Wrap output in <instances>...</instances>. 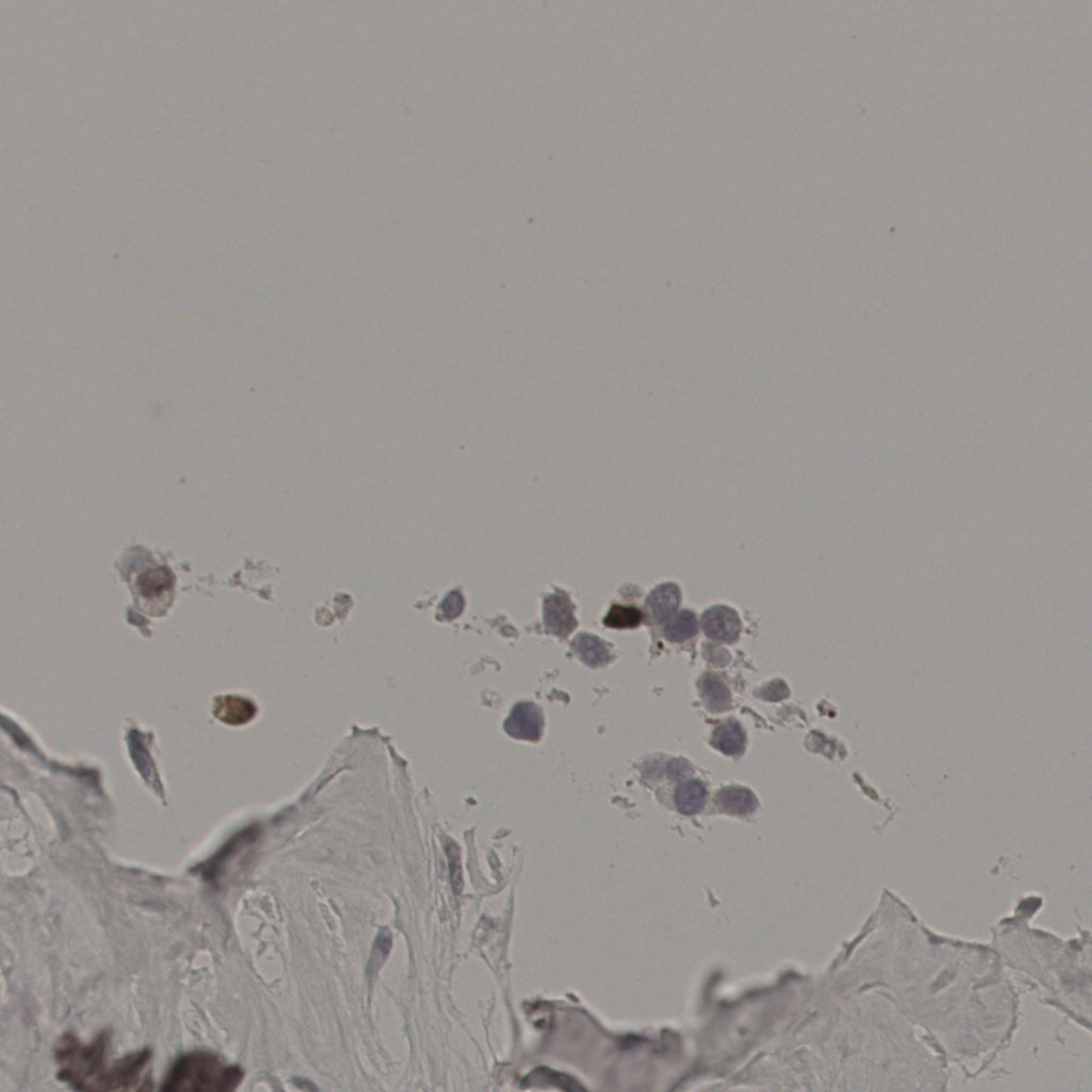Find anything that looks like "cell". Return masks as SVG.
Listing matches in <instances>:
<instances>
[{
	"mask_svg": "<svg viewBox=\"0 0 1092 1092\" xmlns=\"http://www.w3.org/2000/svg\"><path fill=\"white\" fill-rule=\"evenodd\" d=\"M112 1033L105 1028L90 1043H81L71 1032L65 1033L54 1045V1059L59 1070L58 1079L74 1090L96 1092L100 1079L108 1070Z\"/></svg>",
	"mask_w": 1092,
	"mask_h": 1092,
	"instance_id": "cell-1",
	"label": "cell"
},
{
	"mask_svg": "<svg viewBox=\"0 0 1092 1092\" xmlns=\"http://www.w3.org/2000/svg\"><path fill=\"white\" fill-rule=\"evenodd\" d=\"M244 1072L237 1064L223 1062L212 1052L194 1051L181 1055L163 1079V1092H232L243 1082Z\"/></svg>",
	"mask_w": 1092,
	"mask_h": 1092,
	"instance_id": "cell-2",
	"label": "cell"
},
{
	"mask_svg": "<svg viewBox=\"0 0 1092 1092\" xmlns=\"http://www.w3.org/2000/svg\"><path fill=\"white\" fill-rule=\"evenodd\" d=\"M151 1057H153V1051L150 1048H145L116 1059L100 1079L96 1092L151 1090V1088L147 1087V1085L151 1086L150 1076L146 1079H142L141 1076L147 1064H150Z\"/></svg>",
	"mask_w": 1092,
	"mask_h": 1092,
	"instance_id": "cell-3",
	"label": "cell"
},
{
	"mask_svg": "<svg viewBox=\"0 0 1092 1092\" xmlns=\"http://www.w3.org/2000/svg\"><path fill=\"white\" fill-rule=\"evenodd\" d=\"M255 838L256 831L254 829L244 830L236 834L234 838L229 839L227 844L221 847L213 857L197 866L196 869L197 873L208 884L219 888L225 873L228 872L229 864L240 853V850L254 842Z\"/></svg>",
	"mask_w": 1092,
	"mask_h": 1092,
	"instance_id": "cell-4",
	"label": "cell"
},
{
	"mask_svg": "<svg viewBox=\"0 0 1092 1092\" xmlns=\"http://www.w3.org/2000/svg\"><path fill=\"white\" fill-rule=\"evenodd\" d=\"M702 628L706 636L721 643H734L741 631L736 612L726 606H715L702 616Z\"/></svg>",
	"mask_w": 1092,
	"mask_h": 1092,
	"instance_id": "cell-5",
	"label": "cell"
},
{
	"mask_svg": "<svg viewBox=\"0 0 1092 1092\" xmlns=\"http://www.w3.org/2000/svg\"><path fill=\"white\" fill-rule=\"evenodd\" d=\"M543 715L534 703H519L505 724L509 736L516 740L537 741L543 730Z\"/></svg>",
	"mask_w": 1092,
	"mask_h": 1092,
	"instance_id": "cell-6",
	"label": "cell"
},
{
	"mask_svg": "<svg viewBox=\"0 0 1092 1092\" xmlns=\"http://www.w3.org/2000/svg\"><path fill=\"white\" fill-rule=\"evenodd\" d=\"M544 623L547 631L566 638L577 627L573 604L562 593H554L544 601Z\"/></svg>",
	"mask_w": 1092,
	"mask_h": 1092,
	"instance_id": "cell-7",
	"label": "cell"
},
{
	"mask_svg": "<svg viewBox=\"0 0 1092 1092\" xmlns=\"http://www.w3.org/2000/svg\"><path fill=\"white\" fill-rule=\"evenodd\" d=\"M679 602H681V592L679 587L674 584H664L653 590L649 596L647 608L652 619L658 623H663L674 615Z\"/></svg>",
	"mask_w": 1092,
	"mask_h": 1092,
	"instance_id": "cell-8",
	"label": "cell"
},
{
	"mask_svg": "<svg viewBox=\"0 0 1092 1092\" xmlns=\"http://www.w3.org/2000/svg\"><path fill=\"white\" fill-rule=\"evenodd\" d=\"M675 804L681 813L694 815L699 813L705 804L706 790L700 781L690 780L676 787Z\"/></svg>",
	"mask_w": 1092,
	"mask_h": 1092,
	"instance_id": "cell-9",
	"label": "cell"
},
{
	"mask_svg": "<svg viewBox=\"0 0 1092 1092\" xmlns=\"http://www.w3.org/2000/svg\"><path fill=\"white\" fill-rule=\"evenodd\" d=\"M574 651L580 659L589 666H604L612 659L606 643L596 636L581 634L573 641Z\"/></svg>",
	"mask_w": 1092,
	"mask_h": 1092,
	"instance_id": "cell-10",
	"label": "cell"
},
{
	"mask_svg": "<svg viewBox=\"0 0 1092 1092\" xmlns=\"http://www.w3.org/2000/svg\"><path fill=\"white\" fill-rule=\"evenodd\" d=\"M717 804L721 810L734 814H747L756 807L755 795L741 787H728L718 792Z\"/></svg>",
	"mask_w": 1092,
	"mask_h": 1092,
	"instance_id": "cell-11",
	"label": "cell"
},
{
	"mask_svg": "<svg viewBox=\"0 0 1092 1092\" xmlns=\"http://www.w3.org/2000/svg\"><path fill=\"white\" fill-rule=\"evenodd\" d=\"M712 744L728 756L741 755L745 748V736L741 726L728 721L718 726L713 734Z\"/></svg>",
	"mask_w": 1092,
	"mask_h": 1092,
	"instance_id": "cell-12",
	"label": "cell"
},
{
	"mask_svg": "<svg viewBox=\"0 0 1092 1092\" xmlns=\"http://www.w3.org/2000/svg\"><path fill=\"white\" fill-rule=\"evenodd\" d=\"M254 705L240 698H221L217 703L216 715L227 724H243L254 717Z\"/></svg>",
	"mask_w": 1092,
	"mask_h": 1092,
	"instance_id": "cell-13",
	"label": "cell"
},
{
	"mask_svg": "<svg viewBox=\"0 0 1092 1092\" xmlns=\"http://www.w3.org/2000/svg\"><path fill=\"white\" fill-rule=\"evenodd\" d=\"M698 632V622L693 613L688 610L672 616L668 620L666 627L664 628V634L667 639L674 643H683L688 639L693 638Z\"/></svg>",
	"mask_w": 1092,
	"mask_h": 1092,
	"instance_id": "cell-14",
	"label": "cell"
},
{
	"mask_svg": "<svg viewBox=\"0 0 1092 1092\" xmlns=\"http://www.w3.org/2000/svg\"><path fill=\"white\" fill-rule=\"evenodd\" d=\"M137 584L143 597L153 598L169 592L173 582L169 571L156 567L140 575Z\"/></svg>",
	"mask_w": 1092,
	"mask_h": 1092,
	"instance_id": "cell-15",
	"label": "cell"
},
{
	"mask_svg": "<svg viewBox=\"0 0 1092 1092\" xmlns=\"http://www.w3.org/2000/svg\"><path fill=\"white\" fill-rule=\"evenodd\" d=\"M703 697L707 705L715 712L729 709L731 695L728 687L716 678H706L703 681Z\"/></svg>",
	"mask_w": 1092,
	"mask_h": 1092,
	"instance_id": "cell-16",
	"label": "cell"
},
{
	"mask_svg": "<svg viewBox=\"0 0 1092 1092\" xmlns=\"http://www.w3.org/2000/svg\"><path fill=\"white\" fill-rule=\"evenodd\" d=\"M641 620H643V613L638 608L633 606L615 605L610 608L604 623L606 627L612 628H634L638 627Z\"/></svg>",
	"mask_w": 1092,
	"mask_h": 1092,
	"instance_id": "cell-17",
	"label": "cell"
},
{
	"mask_svg": "<svg viewBox=\"0 0 1092 1092\" xmlns=\"http://www.w3.org/2000/svg\"><path fill=\"white\" fill-rule=\"evenodd\" d=\"M531 1079H539V1082L549 1084V1085L551 1084V1085L561 1087L562 1089L567 1091H577L582 1089V1088L578 1087L577 1084L575 1083L572 1079H570L569 1076L559 1074L557 1072L549 1070V1069L542 1068L539 1069V1070H536L534 1074H531Z\"/></svg>",
	"mask_w": 1092,
	"mask_h": 1092,
	"instance_id": "cell-18",
	"label": "cell"
},
{
	"mask_svg": "<svg viewBox=\"0 0 1092 1092\" xmlns=\"http://www.w3.org/2000/svg\"><path fill=\"white\" fill-rule=\"evenodd\" d=\"M447 854L449 859L450 878L454 893L460 894L464 889V878H462V869L460 864V856H459L458 847L450 843L447 847Z\"/></svg>",
	"mask_w": 1092,
	"mask_h": 1092,
	"instance_id": "cell-19",
	"label": "cell"
},
{
	"mask_svg": "<svg viewBox=\"0 0 1092 1092\" xmlns=\"http://www.w3.org/2000/svg\"><path fill=\"white\" fill-rule=\"evenodd\" d=\"M464 601L461 594L458 592H453L446 597L442 602L440 612L444 619L452 620L457 618L464 610Z\"/></svg>",
	"mask_w": 1092,
	"mask_h": 1092,
	"instance_id": "cell-20",
	"label": "cell"
}]
</instances>
